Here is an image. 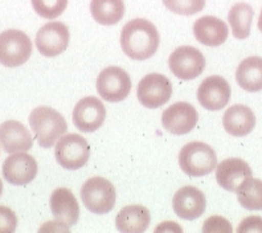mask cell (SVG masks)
Masks as SVG:
<instances>
[{
	"mask_svg": "<svg viewBox=\"0 0 262 233\" xmlns=\"http://www.w3.org/2000/svg\"><path fill=\"white\" fill-rule=\"evenodd\" d=\"M229 83L221 76L207 77L198 89V99L200 105L207 110H221L228 105L230 99Z\"/></svg>",
	"mask_w": 262,
	"mask_h": 233,
	"instance_id": "5bb4252c",
	"label": "cell"
},
{
	"mask_svg": "<svg viewBox=\"0 0 262 233\" xmlns=\"http://www.w3.org/2000/svg\"><path fill=\"white\" fill-rule=\"evenodd\" d=\"M199 121L196 109L188 102H176L162 114V125L173 135L188 134Z\"/></svg>",
	"mask_w": 262,
	"mask_h": 233,
	"instance_id": "8fae6325",
	"label": "cell"
},
{
	"mask_svg": "<svg viewBox=\"0 0 262 233\" xmlns=\"http://www.w3.org/2000/svg\"><path fill=\"white\" fill-rule=\"evenodd\" d=\"M172 96V85L166 76L150 73L138 83V101L148 109H157L166 105Z\"/></svg>",
	"mask_w": 262,
	"mask_h": 233,
	"instance_id": "ba28073f",
	"label": "cell"
},
{
	"mask_svg": "<svg viewBox=\"0 0 262 233\" xmlns=\"http://www.w3.org/2000/svg\"><path fill=\"white\" fill-rule=\"evenodd\" d=\"M32 54V41L19 29H7L0 33V64L16 68L26 64Z\"/></svg>",
	"mask_w": 262,
	"mask_h": 233,
	"instance_id": "5b68a950",
	"label": "cell"
},
{
	"mask_svg": "<svg viewBox=\"0 0 262 233\" xmlns=\"http://www.w3.org/2000/svg\"><path fill=\"white\" fill-rule=\"evenodd\" d=\"M51 209L56 220L62 225L73 227L80 217V205L69 188H56L51 195Z\"/></svg>",
	"mask_w": 262,
	"mask_h": 233,
	"instance_id": "ac0fdd59",
	"label": "cell"
},
{
	"mask_svg": "<svg viewBox=\"0 0 262 233\" xmlns=\"http://www.w3.org/2000/svg\"><path fill=\"white\" fill-rule=\"evenodd\" d=\"M4 179L13 185H26L37 175V162L27 153H15L3 163Z\"/></svg>",
	"mask_w": 262,
	"mask_h": 233,
	"instance_id": "4fadbf2b",
	"label": "cell"
},
{
	"mask_svg": "<svg viewBox=\"0 0 262 233\" xmlns=\"http://www.w3.org/2000/svg\"><path fill=\"white\" fill-rule=\"evenodd\" d=\"M252 178V170L245 160L240 158H229L216 166V180L227 191L236 192L237 188Z\"/></svg>",
	"mask_w": 262,
	"mask_h": 233,
	"instance_id": "e0dca14e",
	"label": "cell"
},
{
	"mask_svg": "<svg viewBox=\"0 0 262 233\" xmlns=\"http://www.w3.org/2000/svg\"><path fill=\"white\" fill-rule=\"evenodd\" d=\"M171 232V230H173V232H180L182 233V228L178 225V224H175L173 221H164L162 225H158L157 228H155V232Z\"/></svg>",
	"mask_w": 262,
	"mask_h": 233,
	"instance_id": "4dcf8cb0",
	"label": "cell"
},
{
	"mask_svg": "<svg viewBox=\"0 0 262 233\" xmlns=\"http://www.w3.org/2000/svg\"><path fill=\"white\" fill-rule=\"evenodd\" d=\"M106 109L97 97H85L80 99L73 110V123L83 133H93L103 125Z\"/></svg>",
	"mask_w": 262,
	"mask_h": 233,
	"instance_id": "7c38bea8",
	"label": "cell"
},
{
	"mask_svg": "<svg viewBox=\"0 0 262 233\" xmlns=\"http://www.w3.org/2000/svg\"><path fill=\"white\" fill-rule=\"evenodd\" d=\"M223 125L228 134L233 137H245L256 126V117L252 109L245 105L230 106L223 117Z\"/></svg>",
	"mask_w": 262,
	"mask_h": 233,
	"instance_id": "ffe728a7",
	"label": "cell"
},
{
	"mask_svg": "<svg viewBox=\"0 0 262 233\" xmlns=\"http://www.w3.org/2000/svg\"><path fill=\"white\" fill-rule=\"evenodd\" d=\"M236 81L246 92L262 90V57L252 56L245 58L237 68Z\"/></svg>",
	"mask_w": 262,
	"mask_h": 233,
	"instance_id": "7402d4cb",
	"label": "cell"
},
{
	"mask_svg": "<svg viewBox=\"0 0 262 233\" xmlns=\"http://www.w3.org/2000/svg\"><path fill=\"white\" fill-rule=\"evenodd\" d=\"M237 199L248 211H262V180L246 179L237 188Z\"/></svg>",
	"mask_w": 262,
	"mask_h": 233,
	"instance_id": "d4e9b609",
	"label": "cell"
},
{
	"mask_svg": "<svg viewBox=\"0 0 262 233\" xmlns=\"http://www.w3.org/2000/svg\"><path fill=\"white\" fill-rule=\"evenodd\" d=\"M159 32L146 19H134L126 23L121 32L122 51L133 60L151 58L159 48Z\"/></svg>",
	"mask_w": 262,
	"mask_h": 233,
	"instance_id": "6da1fadb",
	"label": "cell"
},
{
	"mask_svg": "<svg viewBox=\"0 0 262 233\" xmlns=\"http://www.w3.org/2000/svg\"><path fill=\"white\" fill-rule=\"evenodd\" d=\"M69 29L61 22H51L38 29L36 47L45 57H56L64 53L69 44Z\"/></svg>",
	"mask_w": 262,
	"mask_h": 233,
	"instance_id": "30bf717a",
	"label": "cell"
},
{
	"mask_svg": "<svg viewBox=\"0 0 262 233\" xmlns=\"http://www.w3.org/2000/svg\"><path fill=\"white\" fill-rule=\"evenodd\" d=\"M55 155L65 170H80L89 160L90 146L80 134L62 135L56 144Z\"/></svg>",
	"mask_w": 262,
	"mask_h": 233,
	"instance_id": "8992f818",
	"label": "cell"
},
{
	"mask_svg": "<svg viewBox=\"0 0 262 233\" xmlns=\"http://www.w3.org/2000/svg\"><path fill=\"white\" fill-rule=\"evenodd\" d=\"M168 67L178 78L189 81L204 72L205 58L199 49L184 45L171 53L168 58Z\"/></svg>",
	"mask_w": 262,
	"mask_h": 233,
	"instance_id": "9c48e42d",
	"label": "cell"
},
{
	"mask_svg": "<svg viewBox=\"0 0 262 233\" xmlns=\"http://www.w3.org/2000/svg\"><path fill=\"white\" fill-rule=\"evenodd\" d=\"M193 35L200 44L219 47L227 41L229 29L225 22L214 16H203L193 24Z\"/></svg>",
	"mask_w": 262,
	"mask_h": 233,
	"instance_id": "d6986e66",
	"label": "cell"
},
{
	"mask_svg": "<svg viewBox=\"0 0 262 233\" xmlns=\"http://www.w3.org/2000/svg\"><path fill=\"white\" fill-rule=\"evenodd\" d=\"M258 29L262 32V10H261V13H259V17H258Z\"/></svg>",
	"mask_w": 262,
	"mask_h": 233,
	"instance_id": "1f68e13d",
	"label": "cell"
},
{
	"mask_svg": "<svg viewBox=\"0 0 262 233\" xmlns=\"http://www.w3.org/2000/svg\"><path fill=\"white\" fill-rule=\"evenodd\" d=\"M2 192H3V183H2V179H0V196H2Z\"/></svg>",
	"mask_w": 262,
	"mask_h": 233,
	"instance_id": "d6a6232c",
	"label": "cell"
},
{
	"mask_svg": "<svg viewBox=\"0 0 262 233\" xmlns=\"http://www.w3.org/2000/svg\"><path fill=\"white\" fill-rule=\"evenodd\" d=\"M81 199L88 211L103 215L114 208L117 192L109 180L94 176L88 179L81 187Z\"/></svg>",
	"mask_w": 262,
	"mask_h": 233,
	"instance_id": "277c9868",
	"label": "cell"
},
{
	"mask_svg": "<svg viewBox=\"0 0 262 233\" xmlns=\"http://www.w3.org/2000/svg\"><path fill=\"white\" fill-rule=\"evenodd\" d=\"M31 3L38 16L53 20L64 13L68 0H31Z\"/></svg>",
	"mask_w": 262,
	"mask_h": 233,
	"instance_id": "484cf974",
	"label": "cell"
},
{
	"mask_svg": "<svg viewBox=\"0 0 262 233\" xmlns=\"http://www.w3.org/2000/svg\"><path fill=\"white\" fill-rule=\"evenodd\" d=\"M151 223L150 212L139 204L122 208L115 217V227L122 233H143Z\"/></svg>",
	"mask_w": 262,
	"mask_h": 233,
	"instance_id": "44dd1931",
	"label": "cell"
},
{
	"mask_svg": "<svg viewBox=\"0 0 262 233\" xmlns=\"http://www.w3.org/2000/svg\"><path fill=\"white\" fill-rule=\"evenodd\" d=\"M207 200L202 191L193 185H186L176 191L172 199V208L183 220H195L205 211Z\"/></svg>",
	"mask_w": 262,
	"mask_h": 233,
	"instance_id": "9a60e30c",
	"label": "cell"
},
{
	"mask_svg": "<svg viewBox=\"0 0 262 233\" xmlns=\"http://www.w3.org/2000/svg\"><path fill=\"white\" fill-rule=\"evenodd\" d=\"M17 227V217L11 208L0 205V233H12Z\"/></svg>",
	"mask_w": 262,
	"mask_h": 233,
	"instance_id": "f1b7e54d",
	"label": "cell"
},
{
	"mask_svg": "<svg viewBox=\"0 0 262 233\" xmlns=\"http://www.w3.org/2000/svg\"><path fill=\"white\" fill-rule=\"evenodd\" d=\"M90 12L99 24L114 26L125 15V3L123 0H92Z\"/></svg>",
	"mask_w": 262,
	"mask_h": 233,
	"instance_id": "603a6c76",
	"label": "cell"
},
{
	"mask_svg": "<svg viewBox=\"0 0 262 233\" xmlns=\"http://www.w3.org/2000/svg\"><path fill=\"white\" fill-rule=\"evenodd\" d=\"M168 11L183 16H191L204 10L205 0H163Z\"/></svg>",
	"mask_w": 262,
	"mask_h": 233,
	"instance_id": "4316f807",
	"label": "cell"
},
{
	"mask_svg": "<svg viewBox=\"0 0 262 233\" xmlns=\"http://www.w3.org/2000/svg\"><path fill=\"white\" fill-rule=\"evenodd\" d=\"M238 233H262V217L249 216L244 219L237 228Z\"/></svg>",
	"mask_w": 262,
	"mask_h": 233,
	"instance_id": "f546056e",
	"label": "cell"
},
{
	"mask_svg": "<svg viewBox=\"0 0 262 233\" xmlns=\"http://www.w3.org/2000/svg\"><path fill=\"white\" fill-rule=\"evenodd\" d=\"M97 92L107 102H121L131 92V78L119 67L103 69L97 78Z\"/></svg>",
	"mask_w": 262,
	"mask_h": 233,
	"instance_id": "52a82bcc",
	"label": "cell"
},
{
	"mask_svg": "<svg viewBox=\"0 0 262 233\" xmlns=\"http://www.w3.org/2000/svg\"><path fill=\"white\" fill-rule=\"evenodd\" d=\"M232 230L233 229L229 221L221 216H211L203 225L204 233H230Z\"/></svg>",
	"mask_w": 262,
	"mask_h": 233,
	"instance_id": "83f0119b",
	"label": "cell"
},
{
	"mask_svg": "<svg viewBox=\"0 0 262 233\" xmlns=\"http://www.w3.org/2000/svg\"><path fill=\"white\" fill-rule=\"evenodd\" d=\"M33 146V138L28 129L19 121H6L0 125V147L6 153H26Z\"/></svg>",
	"mask_w": 262,
	"mask_h": 233,
	"instance_id": "2e32d148",
	"label": "cell"
},
{
	"mask_svg": "<svg viewBox=\"0 0 262 233\" xmlns=\"http://www.w3.org/2000/svg\"><path fill=\"white\" fill-rule=\"evenodd\" d=\"M253 16H254V11L248 3H237L230 8L228 22L234 37L244 40L250 35Z\"/></svg>",
	"mask_w": 262,
	"mask_h": 233,
	"instance_id": "cb8c5ba5",
	"label": "cell"
},
{
	"mask_svg": "<svg viewBox=\"0 0 262 233\" xmlns=\"http://www.w3.org/2000/svg\"><path fill=\"white\" fill-rule=\"evenodd\" d=\"M179 164L183 173L193 178L211 174L217 166V157L211 146L203 142H191L179 154Z\"/></svg>",
	"mask_w": 262,
	"mask_h": 233,
	"instance_id": "3957f363",
	"label": "cell"
},
{
	"mask_svg": "<svg viewBox=\"0 0 262 233\" xmlns=\"http://www.w3.org/2000/svg\"><path fill=\"white\" fill-rule=\"evenodd\" d=\"M29 126L42 149H51L68 130L64 117L49 106L33 109L29 115Z\"/></svg>",
	"mask_w": 262,
	"mask_h": 233,
	"instance_id": "7a4b0ae2",
	"label": "cell"
}]
</instances>
